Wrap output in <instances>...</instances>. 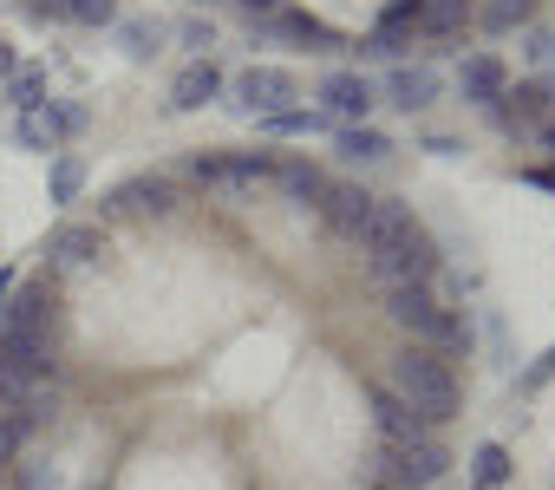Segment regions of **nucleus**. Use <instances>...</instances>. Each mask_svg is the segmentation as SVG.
<instances>
[{
	"label": "nucleus",
	"instance_id": "nucleus-1",
	"mask_svg": "<svg viewBox=\"0 0 555 490\" xmlns=\"http://www.w3.org/2000/svg\"><path fill=\"white\" fill-rule=\"evenodd\" d=\"M353 242H360L373 282H386V288H425L431 269H438L431 235H425V222L405 203H373V216H366V229Z\"/></svg>",
	"mask_w": 555,
	"mask_h": 490
},
{
	"label": "nucleus",
	"instance_id": "nucleus-2",
	"mask_svg": "<svg viewBox=\"0 0 555 490\" xmlns=\"http://www.w3.org/2000/svg\"><path fill=\"white\" fill-rule=\"evenodd\" d=\"M392 392H399L425 425H438V418H451V412L464 405L457 373H451L438 353H425V347H405V353L392 360Z\"/></svg>",
	"mask_w": 555,
	"mask_h": 490
},
{
	"label": "nucleus",
	"instance_id": "nucleus-3",
	"mask_svg": "<svg viewBox=\"0 0 555 490\" xmlns=\"http://www.w3.org/2000/svg\"><path fill=\"white\" fill-rule=\"evenodd\" d=\"M386 314H392L425 353H438V347H464V321H457L451 308H438L425 288H386Z\"/></svg>",
	"mask_w": 555,
	"mask_h": 490
},
{
	"label": "nucleus",
	"instance_id": "nucleus-4",
	"mask_svg": "<svg viewBox=\"0 0 555 490\" xmlns=\"http://www.w3.org/2000/svg\"><path fill=\"white\" fill-rule=\"evenodd\" d=\"M235 99H242L248 112L274 118V112H288V105L301 99V86H295V73H282V66H248V73L235 79Z\"/></svg>",
	"mask_w": 555,
	"mask_h": 490
},
{
	"label": "nucleus",
	"instance_id": "nucleus-5",
	"mask_svg": "<svg viewBox=\"0 0 555 490\" xmlns=\"http://www.w3.org/2000/svg\"><path fill=\"white\" fill-rule=\"evenodd\" d=\"M190 177H196V183H209V190H255L261 177H274V157H261V151H235V157H196V164H190Z\"/></svg>",
	"mask_w": 555,
	"mask_h": 490
},
{
	"label": "nucleus",
	"instance_id": "nucleus-6",
	"mask_svg": "<svg viewBox=\"0 0 555 490\" xmlns=\"http://www.w3.org/2000/svg\"><path fill=\"white\" fill-rule=\"evenodd\" d=\"M444 464H451V457H444V444L418 438V444H399V451H392V470H386V477H392L399 490H425V483H438V477H444Z\"/></svg>",
	"mask_w": 555,
	"mask_h": 490
},
{
	"label": "nucleus",
	"instance_id": "nucleus-7",
	"mask_svg": "<svg viewBox=\"0 0 555 490\" xmlns=\"http://www.w3.org/2000/svg\"><path fill=\"white\" fill-rule=\"evenodd\" d=\"M0 334H40V340H53V288H47V282H27V288L8 301Z\"/></svg>",
	"mask_w": 555,
	"mask_h": 490
},
{
	"label": "nucleus",
	"instance_id": "nucleus-8",
	"mask_svg": "<svg viewBox=\"0 0 555 490\" xmlns=\"http://www.w3.org/2000/svg\"><path fill=\"white\" fill-rule=\"evenodd\" d=\"M170 203H177V190L164 177H131V183L112 190V209L118 216H170Z\"/></svg>",
	"mask_w": 555,
	"mask_h": 490
},
{
	"label": "nucleus",
	"instance_id": "nucleus-9",
	"mask_svg": "<svg viewBox=\"0 0 555 490\" xmlns=\"http://www.w3.org/2000/svg\"><path fill=\"white\" fill-rule=\"evenodd\" d=\"M373 190H360V183H327V196H321V209H327V222L340 229V235H360L366 229V216H373Z\"/></svg>",
	"mask_w": 555,
	"mask_h": 490
},
{
	"label": "nucleus",
	"instance_id": "nucleus-10",
	"mask_svg": "<svg viewBox=\"0 0 555 490\" xmlns=\"http://www.w3.org/2000/svg\"><path fill=\"white\" fill-rule=\"evenodd\" d=\"M321 105H327L334 118H353V125H366V112H373V86H366L360 73H334V79L321 86Z\"/></svg>",
	"mask_w": 555,
	"mask_h": 490
},
{
	"label": "nucleus",
	"instance_id": "nucleus-11",
	"mask_svg": "<svg viewBox=\"0 0 555 490\" xmlns=\"http://www.w3.org/2000/svg\"><path fill=\"white\" fill-rule=\"evenodd\" d=\"M373 418H379V431H386L392 444H418V438L431 431V425H425L399 392H392V386H386V392H373Z\"/></svg>",
	"mask_w": 555,
	"mask_h": 490
},
{
	"label": "nucleus",
	"instance_id": "nucleus-12",
	"mask_svg": "<svg viewBox=\"0 0 555 490\" xmlns=\"http://www.w3.org/2000/svg\"><path fill=\"white\" fill-rule=\"evenodd\" d=\"M216 92H222V73H216L209 60H190V66L177 73V86H170V105H177V112H203Z\"/></svg>",
	"mask_w": 555,
	"mask_h": 490
},
{
	"label": "nucleus",
	"instance_id": "nucleus-13",
	"mask_svg": "<svg viewBox=\"0 0 555 490\" xmlns=\"http://www.w3.org/2000/svg\"><path fill=\"white\" fill-rule=\"evenodd\" d=\"M457 86H464V99L490 105V99H503V92H509V73H503V60H496V53H477V60H464Z\"/></svg>",
	"mask_w": 555,
	"mask_h": 490
},
{
	"label": "nucleus",
	"instance_id": "nucleus-14",
	"mask_svg": "<svg viewBox=\"0 0 555 490\" xmlns=\"http://www.w3.org/2000/svg\"><path fill=\"white\" fill-rule=\"evenodd\" d=\"M99 249H105V235H99V229H86V222L53 229V242H47V256H53V262H92Z\"/></svg>",
	"mask_w": 555,
	"mask_h": 490
},
{
	"label": "nucleus",
	"instance_id": "nucleus-15",
	"mask_svg": "<svg viewBox=\"0 0 555 490\" xmlns=\"http://www.w3.org/2000/svg\"><path fill=\"white\" fill-rule=\"evenodd\" d=\"M477 21V8L470 0H425V21H418V34H431V40H451V34H464Z\"/></svg>",
	"mask_w": 555,
	"mask_h": 490
},
{
	"label": "nucleus",
	"instance_id": "nucleus-16",
	"mask_svg": "<svg viewBox=\"0 0 555 490\" xmlns=\"http://www.w3.org/2000/svg\"><path fill=\"white\" fill-rule=\"evenodd\" d=\"M386 92H392V105L418 112V105H431V99H438V73H431V66H399Z\"/></svg>",
	"mask_w": 555,
	"mask_h": 490
},
{
	"label": "nucleus",
	"instance_id": "nucleus-17",
	"mask_svg": "<svg viewBox=\"0 0 555 490\" xmlns=\"http://www.w3.org/2000/svg\"><path fill=\"white\" fill-rule=\"evenodd\" d=\"M274 183H282L288 196H301V203H321L327 196V177L314 164H274Z\"/></svg>",
	"mask_w": 555,
	"mask_h": 490
},
{
	"label": "nucleus",
	"instance_id": "nucleus-18",
	"mask_svg": "<svg viewBox=\"0 0 555 490\" xmlns=\"http://www.w3.org/2000/svg\"><path fill=\"white\" fill-rule=\"evenodd\" d=\"M535 14V0H483V8H477V27L483 34H509V27H522Z\"/></svg>",
	"mask_w": 555,
	"mask_h": 490
},
{
	"label": "nucleus",
	"instance_id": "nucleus-19",
	"mask_svg": "<svg viewBox=\"0 0 555 490\" xmlns=\"http://www.w3.org/2000/svg\"><path fill=\"white\" fill-rule=\"evenodd\" d=\"M386 151H392V138L373 131V125H347V131H340V157H353V164H373V157H386Z\"/></svg>",
	"mask_w": 555,
	"mask_h": 490
},
{
	"label": "nucleus",
	"instance_id": "nucleus-20",
	"mask_svg": "<svg viewBox=\"0 0 555 490\" xmlns=\"http://www.w3.org/2000/svg\"><path fill=\"white\" fill-rule=\"evenodd\" d=\"M470 477H477V490H496V483L509 477V451H503V444H477V457H470Z\"/></svg>",
	"mask_w": 555,
	"mask_h": 490
},
{
	"label": "nucleus",
	"instance_id": "nucleus-21",
	"mask_svg": "<svg viewBox=\"0 0 555 490\" xmlns=\"http://www.w3.org/2000/svg\"><path fill=\"white\" fill-rule=\"evenodd\" d=\"M321 125H327V118H321V112H301V105H288V112H274V118H268L274 138H314Z\"/></svg>",
	"mask_w": 555,
	"mask_h": 490
},
{
	"label": "nucleus",
	"instance_id": "nucleus-22",
	"mask_svg": "<svg viewBox=\"0 0 555 490\" xmlns=\"http://www.w3.org/2000/svg\"><path fill=\"white\" fill-rule=\"evenodd\" d=\"M282 34H295V40H308V47H340V34H334L327 21H314V14H282Z\"/></svg>",
	"mask_w": 555,
	"mask_h": 490
},
{
	"label": "nucleus",
	"instance_id": "nucleus-23",
	"mask_svg": "<svg viewBox=\"0 0 555 490\" xmlns=\"http://www.w3.org/2000/svg\"><path fill=\"white\" fill-rule=\"evenodd\" d=\"M8 99H14L21 112H40V105H47V73H34V66L14 73V79H8Z\"/></svg>",
	"mask_w": 555,
	"mask_h": 490
},
{
	"label": "nucleus",
	"instance_id": "nucleus-24",
	"mask_svg": "<svg viewBox=\"0 0 555 490\" xmlns=\"http://www.w3.org/2000/svg\"><path fill=\"white\" fill-rule=\"evenodd\" d=\"M86 190V157H60L53 164V203H79Z\"/></svg>",
	"mask_w": 555,
	"mask_h": 490
},
{
	"label": "nucleus",
	"instance_id": "nucleus-25",
	"mask_svg": "<svg viewBox=\"0 0 555 490\" xmlns=\"http://www.w3.org/2000/svg\"><path fill=\"white\" fill-rule=\"evenodd\" d=\"M53 138H60V118L53 112H27L21 118V144L27 151H53Z\"/></svg>",
	"mask_w": 555,
	"mask_h": 490
},
{
	"label": "nucleus",
	"instance_id": "nucleus-26",
	"mask_svg": "<svg viewBox=\"0 0 555 490\" xmlns=\"http://www.w3.org/2000/svg\"><path fill=\"white\" fill-rule=\"evenodd\" d=\"M418 21H425V0H386V14H379V34H418Z\"/></svg>",
	"mask_w": 555,
	"mask_h": 490
},
{
	"label": "nucleus",
	"instance_id": "nucleus-27",
	"mask_svg": "<svg viewBox=\"0 0 555 490\" xmlns=\"http://www.w3.org/2000/svg\"><path fill=\"white\" fill-rule=\"evenodd\" d=\"M66 21H79V27H112V21H118V0H66Z\"/></svg>",
	"mask_w": 555,
	"mask_h": 490
},
{
	"label": "nucleus",
	"instance_id": "nucleus-28",
	"mask_svg": "<svg viewBox=\"0 0 555 490\" xmlns=\"http://www.w3.org/2000/svg\"><path fill=\"white\" fill-rule=\"evenodd\" d=\"M157 34H164L157 21H125V27H118V40H125V53H138V60H144V53H157Z\"/></svg>",
	"mask_w": 555,
	"mask_h": 490
},
{
	"label": "nucleus",
	"instance_id": "nucleus-29",
	"mask_svg": "<svg viewBox=\"0 0 555 490\" xmlns=\"http://www.w3.org/2000/svg\"><path fill=\"white\" fill-rule=\"evenodd\" d=\"M509 105H516V118H535V112L548 105V86H516V92H509Z\"/></svg>",
	"mask_w": 555,
	"mask_h": 490
},
{
	"label": "nucleus",
	"instance_id": "nucleus-30",
	"mask_svg": "<svg viewBox=\"0 0 555 490\" xmlns=\"http://www.w3.org/2000/svg\"><path fill=\"white\" fill-rule=\"evenodd\" d=\"M53 118H60V138L86 131V105H53Z\"/></svg>",
	"mask_w": 555,
	"mask_h": 490
},
{
	"label": "nucleus",
	"instance_id": "nucleus-31",
	"mask_svg": "<svg viewBox=\"0 0 555 490\" xmlns=\"http://www.w3.org/2000/svg\"><path fill=\"white\" fill-rule=\"evenodd\" d=\"M548 373H555V347H548V353H542V360H535V366H529V373H522V392H535V386H542V379H548Z\"/></svg>",
	"mask_w": 555,
	"mask_h": 490
},
{
	"label": "nucleus",
	"instance_id": "nucleus-32",
	"mask_svg": "<svg viewBox=\"0 0 555 490\" xmlns=\"http://www.w3.org/2000/svg\"><path fill=\"white\" fill-rule=\"evenodd\" d=\"M529 60H535V66H555V34H535V40H529Z\"/></svg>",
	"mask_w": 555,
	"mask_h": 490
},
{
	"label": "nucleus",
	"instance_id": "nucleus-33",
	"mask_svg": "<svg viewBox=\"0 0 555 490\" xmlns=\"http://www.w3.org/2000/svg\"><path fill=\"white\" fill-rule=\"evenodd\" d=\"M34 21H66V0H27Z\"/></svg>",
	"mask_w": 555,
	"mask_h": 490
},
{
	"label": "nucleus",
	"instance_id": "nucleus-34",
	"mask_svg": "<svg viewBox=\"0 0 555 490\" xmlns=\"http://www.w3.org/2000/svg\"><path fill=\"white\" fill-rule=\"evenodd\" d=\"M14 73H21V66H14V47L0 40V79H14Z\"/></svg>",
	"mask_w": 555,
	"mask_h": 490
},
{
	"label": "nucleus",
	"instance_id": "nucleus-35",
	"mask_svg": "<svg viewBox=\"0 0 555 490\" xmlns=\"http://www.w3.org/2000/svg\"><path fill=\"white\" fill-rule=\"evenodd\" d=\"M8 301H14V275H0V321H8Z\"/></svg>",
	"mask_w": 555,
	"mask_h": 490
},
{
	"label": "nucleus",
	"instance_id": "nucleus-36",
	"mask_svg": "<svg viewBox=\"0 0 555 490\" xmlns=\"http://www.w3.org/2000/svg\"><path fill=\"white\" fill-rule=\"evenodd\" d=\"M242 8H255V14H268V8H274V0H242Z\"/></svg>",
	"mask_w": 555,
	"mask_h": 490
}]
</instances>
